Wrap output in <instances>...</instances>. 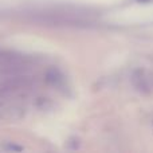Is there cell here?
I'll use <instances>...</instances> for the list:
<instances>
[{
	"instance_id": "1",
	"label": "cell",
	"mask_w": 153,
	"mask_h": 153,
	"mask_svg": "<svg viewBox=\"0 0 153 153\" xmlns=\"http://www.w3.org/2000/svg\"><path fill=\"white\" fill-rule=\"evenodd\" d=\"M28 63V58L20 54L0 48V73L20 71Z\"/></svg>"
}]
</instances>
